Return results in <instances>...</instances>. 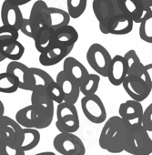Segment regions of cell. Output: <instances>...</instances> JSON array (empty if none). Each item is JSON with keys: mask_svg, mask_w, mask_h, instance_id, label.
<instances>
[{"mask_svg": "<svg viewBox=\"0 0 152 155\" xmlns=\"http://www.w3.org/2000/svg\"><path fill=\"white\" fill-rule=\"evenodd\" d=\"M99 27L100 32L105 35L111 34L122 36L127 35L133 30L134 22L121 13L111 18L99 22Z\"/></svg>", "mask_w": 152, "mask_h": 155, "instance_id": "ba28073f", "label": "cell"}, {"mask_svg": "<svg viewBox=\"0 0 152 155\" xmlns=\"http://www.w3.org/2000/svg\"><path fill=\"white\" fill-rule=\"evenodd\" d=\"M0 131H1L7 140L11 142H15L18 145L21 144L23 139V128L16 121V120L3 116L0 119Z\"/></svg>", "mask_w": 152, "mask_h": 155, "instance_id": "e0dca14e", "label": "cell"}, {"mask_svg": "<svg viewBox=\"0 0 152 155\" xmlns=\"http://www.w3.org/2000/svg\"><path fill=\"white\" fill-rule=\"evenodd\" d=\"M31 92V105L35 107L37 112L43 111L51 107H54V102L48 96L46 88L37 86Z\"/></svg>", "mask_w": 152, "mask_h": 155, "instance_id": "7402d4cb", "label": "cell"}, {"mask_svg": "<svg viewBox=\"0 0 152 155\" xmlns=\"http://www.w3.org/2000/svg\"><path fill=\"white\" fill-rule=\"evenodd\" d=\"M55 150L61 155H85L86 147L75 133H58L53 140Z\"/></svg>", "mask_w": 152, "mask_h": 155, "instance_id": "5b68a950", "label": "cell"}, {"mask_svg": "<svg viewBox=\"0 0 152 155\" xmlns=\"http://www.w3.org/2000/svg\"><path fill=\"white\" fill-rule=\"evenodd\" d=\"M40 132L37 129H24L23 128V139L20 144L22 150L26 152L35 149L40 142Z\"/></svg>", "mask_w": 152, "mask_h": 155, "instance_id": "484cf974", "label": "cell"}, {"mask_svg": "<svg viewBox=\"0 0 152 155\" xmlns=\"http://www.w3.org/2000/svg\"><path fill=\"white\" fill-rule=\"evenodd\" d=\"M80 102L82 111L90 122L101 124L107 120V110L99 96L97 94L84 96Z\"/></svg>", "mask_w": 152, "mask_h": 155, "instance_id": "8992f818", "label": "cell"}, {"mask_svg": "<svg viewBox=\"0 0 152 155\" xmlns=\"http://www.w3.org/2000/svg\"><path fill=\"white\" fill-rule=\"evenodd\" d=\"M0 18L4 27L19 32L24 18L18 7L11 5L8 0H6L0 9Z\"/></svg>", "mask_w": 152, "mask_h": 155, "instance_id": "4fadbf2b", "label": "cell"}, {"mask_svg": "<svg viewBox=\"0 0 152 155\" xmlns=\"http://www.w3.org/2000/svg\"><path fill=\"white\" fill-rule=\"evenodd\" d=\"M63 71L80 87L89 75L87 68L77 58L67 57L63 62Z\"/></svg>", "mask_w": 152, "mask_h": 155, "instance_id": "5bb4252c", "label": "cell"}, {"mask_svg": "<svg viewBox=\"0 0 152 155\" xmlns=\"http://www.w3.org/2000/svg\"><path fill=\"white\" fill-rule=\"evenodd\" d=\"M47 16H48L47 26L54 31H57V29L69 25L70 17L67 11H65L61 8H48Z\"/></svg>", "mask_w": 152, "mask_h": 155, "instance_id": "cb8c5ba5", "label": "cell"}, {"mask_svg": "<svg viewBox=\"0 0 152 155\" xmlns=\"http://www.w3.org/2000/svg\"><path fill=\"white\" fill-rule=\"evenodd\" d=\"M0 50L6 59L8 58L11 61H19L25 53V47L18 40L10 45L0 48Z\"/></svg>", "mask_w": 152, "mask_h": 155, "instance_id": "4316f807", "label": "cell"}, {"mask_svg": "<svg viewBox=\"0 0 152 155\" xmlns=\"http://www.w3.org/2000/svg\"><path fill=\"white\" fill-rule=\"evenodd\" d=\"M15 120L24 129H36L37 120V110L31 104L24 107L16 113Z\"/></svg>", "mask_w": 152, "mask_h": 155, "instance_id": "603a6c76", "label": "cell"}, {"mask_svg": "<svg viewBox=\"0 0 152 155\" xmlns=\"http://www.w3.org/2000/svg\"><path fill=\"white\" fill-rule=\"evenodd\" d=\"M127 76L128 68L123 56L116 55L112 58L108 71V79L109 82L113 86L122 85Z\"/></svg>", "mask_w": 152, "mask_h": 155, "instance_id": "2e32d148", "label": "cell"}, {"mask_svg": "<svg viewBox=\"0 0 152 155\" xmlns=\"http://www.w3.org/2000/svg\"><path fill=\"white\" fill-rule=\"evenodd\" d=\"M6 59V58L3 56V54H2V52H1V50H0V62H3L4 60Z\"/></svg>", "mask_w": 152, "mask_h": 155, "instance_id": "ee69618b", "label": "cell"}, {"mask_svg": "<svg viewBox=\"0 0 152 155\" xmlns=\"http://www.w3.org/2000/svg\"><path fill=\"white\" fill-rule=\"evenodd\" d=\"M35 155H56L53 151H43V152H38Z\"/></svg>", "mask_w": 152, "mask_h": 155, "instance_id": "b9f144b4", "label": "cell"}, {"mask_svg": "<svg viewBox=\"0 0 152 155\" xmlns=\"http://www.w3.org/2000/svg\"><path fill=\"white\" fill-rule=\"evenodd\" d=\"M47 11H48V7L45 1L37 0V1H36L33 4L28 19L34 26L37 32L40 28L48 25Z\"/></svg>", "mask_w": 152, "mask_h": 155, "instance_id": "ffe728a7", "label": "cell"}, {"mask_svg": "<svg viewBox=\"0 0 152 155\" xmlns=\"http://www.w3.org/2000/svg\"><path fill=\"white\" fill-rule=\"evenodd\" d=\"M122 14L134 23L140 24L144 17L151 10L152 0H118Z\"/></svg>", "mask_w": 152, "mask_h": 155, "instance_id": "52a82bcc", "label": "cell"}, {"mask_svg": "<svg viewBox=\"0 0 152 155\" xmlns=\"http://www.w3.org/2000/svg\"><path fill=\"white\" fill-rule=\"evenodd\" d=\"M46 90H47L48 96L50 97V99L52 100V101L54 103H57V105H58V104L64 102L63 93L61 91L60 87L56 82V81H54L52 83H50Z\"/></svg>", "mask_w": 152, "mask_h": 155, "instance_id": "d590c367", "label": "cell"}, {"mask_svg": "<svg viewBox=\"0 0 152 155\" xmlns=\"http://www.w3.org/2000/svg\"><path fill=\"white\" fill-rule=\"evenodd\" d=\"M123 58L127 65L128 75L142 78L145 65H143V63L141 62L137 52L134 49H130L126 52Z\"/></svg>", "mask_w": 152, "mask_h": 155, "instance_id": "d4e9b609", "label": "cell"}, {"mask_svg": "<svg viewBox=\"0 0 152 155\" xmlns=\"http://www.w3.org/2000/svg\"><path fill=\"white\" fill-rule=\"evenodd\" d=\"M0 155H26V152L20 145L15 142L6 141L0 143Z\"/></svg>", "mask_w": 152, "mask_h": 155, "instance_id": "e575fe53", "label": "cell"}, {"mask_svg": "<svg viewBox=\"0 0 152 155\" xmlns=\"http://www.w3.org/2000/svg\"><path fill=\"white\" fill-rule=\"evenodd\" d=\"M3 116H5V106H4V103L2 102V101L0 100V119H1Z\"/></svg>", "mask_w": 152, "mask_h": 155, "instance_id": "60d3db41", "label": "cell"}, {"mask_svg": "<svg viewBox=\"0 0 152 155\" xmlns=\"http://www.w3.org/2000/svg\"><path fill=\"white\" fill-rule=\"evenodd\" d=\"M142 78L146 81V83L148 85V87L152 90V63L147 64L144 67V72Z\"/></svg>", "mask_w": 152, "mask_h": 155, "instance_id": "f35d334b", "label": "cell"}, {"mask_svg": "<svg viewBox=\"0 0 152 155\" xmlns=\"http://www.w3.org/2000/svg\"><path fill=\"white\" fill-rule=\"evenodd\" d=\"M9 3L13 6H16V7H18L19 6H23L25 4H27L30 2V0H8Z\"/></svg>", "mask_w": 152, "mask_h": 155, "instance_id": "ab89813d", "label": "cell"}, {"mask_svg": "<svg viewBox=\"0 0 152 155\" xmlns=\"http://www.w3.org/2000/svg\"><path fill=\"white\" fill-rule=\"evenodd\" d=\"M128 127L119 116H112L106 120L99 139V147L110 153L125 150Z\"/></svg>", "mask_w": 152, "mask_h": 155, "instance_id": "6da1fadb", "label": "cell"}, {"mask_svg": "<svg viewBox=\"0 0 152 155\" xmlns=\"http://www.w3.org/2000/svg\"><path fill=\"white\" fill-rule=\"evenodd\" d=\"M142 126L146 130H152V102L144 110Z\"/></svg>", "mask_w": 152, "mask_h": 155, "instance_id": "74e56055", "label": "cell"}, {"mask_svg": "<svg viewBox=\"0 0 152 155\" xmlns=\"http://www.w3.org/2000/svg\"><path fill=\"white\" fill-rule=\"evenodd\" d=\"M55 81L61 89L64 102L75 105L76 102L79 101L80 95V87L78 83L70 79L63 70L58 72Z\"/></svg>", "mask_w": 152, "mask_h": 155, "instance_id": "7c38bea8", "label": "cell"}, {"mask_svg": "<svg viewBox=\"0 0 152 155\" xmlns=\"http://www.w3.org/2000/svg\"><path fill=\"white\" fill-rule=\"evenodd\" d=\"M100 82V76L98 74H90L87 78L84 83L80 86V93L84 96H89L96 94L99 90Z\"/></svg>", "mask_w": 152, "mask_h": 155, "instance_id": "f546056e", "label": "cell"}, {"mask_svg": "<svg viewBox=\"0 0 152 155\" xmlns=\"http://www.w3.org/2000/svg\"><path fill=\"white\" fill-rule=\"evenodd\" d=\"M54 114H55V107H51L46 110L37 112V120L36 129L41 130L49 127L54 119Z\"/></svg>", "mask_w": 152, "mask_h": 155, "instance_id": "836d02e7", "label": "cell"}, {"mask_svg": "<svg viewBox=\"0 0 152 155\" xmlns=\"http://www.w3.org/2000/svg\"><path fill=\"white\" fill-rule=\"evenodd\" d=\"M6 72L9 73L16 80L18 89L32 91L35 89L30 68L19 61H11L7 67Z\"/></svg>", "mask_w": 152, "mask_h": 155, "instance_id": "30bf717a", "label": "cell"}, {"mask_svg": "<svg viewBox=\"0 0 152 155\" xmlns=\"http://www.w3.org/2000/svg\"><path fill=\"white\" fill-rule=\"evenodd\" d=\"M144 110L141 102L132 100L122 102L118 109V116L125 121L128 128L142 126Z\"/></svg>", "mask_w": 152, "mask_h": 155, "instance_id": "9c48e42d", "label": "cell"}, {"mask_svg": "<svg viewBox=\"0 0 152 155\" xmlns=\"http://www.w3.org/2000/svg\"><path fill=\"white\" fill-rule=\"evenodd\" d=\"M138 34L144 42L152 44V9L147 13L140 22Z\"/></svg>", "mask_w": 152, "mask_h": 155, "instance_id": "83f0119b", "label": "cell"}, {"mask_svg": "<svg viewBox=\"0 0 152 155\" xmlns=\"http://www.w3.org/2000/svg\"><path fill=\"white\" fill-rule=\"evenodd\" d=\"M86 58L89 65L99 76L108 78V71L112 58L104 46L99 43L92 44L88 49Z\"/></svg>", "mask_w": 152, "mask_h": 155, "instance_id": "277c9868", "label": "cell"}, {"mask_svg": "<svg viewBox=\"0 0 152 155\" xmlns=\"http://www.w3.org/2000/svg\"><path fill=\"white\" fill-rule=\"evenodd\" d=\"M74 47L70 48H62V47H53L50 49L47 50L44 53L39 55V63L44 67H50L58 64L64 60L71 53Z\"/></svg>", "mask_w": 152, "mask_h": 155, "instance_id": "ac0fdd59", "label": "cell"}, {"mask_svg": "<svg viewBox=\"0 0 152 155\" xmlns=\"http://www.w3.org/2000/svg\"><path fill=\"white\" fill-rule=\"evenodd\" d=\"M146 132H147V135L148 139L150 140V141L152 143V130H146Z\"/></svg>", "mask_w": 152, "mask_h": 155, "instance_id": "7bdbcfd3", "label": "cell"}, {"mask_svg": "<svg viewBox=\"0 0 152 155\" xmlns=\"http://www.w3.org/2000/svg\"><path fill=\"white\" fill-rule=\"evenodd\" d=\"M19 31H21L25 36L31 38H34L35 35L37 34V30L35 29L34 26L32 25V23L30 22V20L28 18L23 19V22H22Z\"/></svg>", "mask_w": 152, "mask_h": 155, "instance_id": "8d00e7d4", "label": "cell"}, {"mask_svg": "<svg viewBox=\"0 0 152 155\" xmlns=\"http://www.w3.org/2000/svg\"><path fill=\"white\" fill-rule=\"evenodd\" d=\"M79 40V33L73 26H66L55 31L54 33V47L70 48L74 47Z\"/></svg>", "mask_w": 152, "mask_h": 155, "instance_id": "d6986e66", "label": "cell"}, {"mask_svg": "<svg viewBox=\"0 0 152 155\" xmlns=\"http://www.w3.org/2000/svg\"><path fill=\"white\" fill-rule=\"evenodd\" d=\"M79 126V116L75 105L66 102L57 105L56 127L59 133H75Z\"/></svg>", "mask_w": 152, "mask_h": 155, "instance_id": "7a4b0ae2", "label": "cell"}, {"mask_svg": "<svg viewBox=\"0 0 152 155\" xmlns=\"http://www.w3.org/2000/svg\"><path fill=\"white\" fill-rule=\"evenodd\" d=\"M19 37L18 31L8 28L7 27H0V48L10 45L18 41Z\"/></svg>", "mask_w": 152, "mask_h": 155, "instance_id": "d6a6232c", "label": "cell"}, {"mask_svg": "<svg viewBox=\"0 0 152 155\" xmlns=\"http://www.w3.org/2000/svg\"><path fill=\"white\" fill-rule=\"evenodd\" d=\"M87 5V0H67V13L70 18L77 19L80 18L86 11Z\"/></svg>", "mask_w": 152, "mask_h": 155, "instance_id": "4dcf8cb0", "label": "cell"}, {"mask_svg": "<svg viewBox=\"0 0 152 155\" xmlns=\"http://www.w3.org/2000/svg\"><path fill=\"white\" fill-rule=\"evenodd\" d=\"M54 33L49 27L45 26L40 28L34 37L36 49L41 54L54 47Z\"/></svg>", "mask_w": 152, "mask_h": 155, "instance_id": "44dd1931", "label": "cell"}, {"mask_svg": "<svg viewBox=\"0 0 152 155\" xmlns=\"http://www.w3.org/2000/svg\"><path fill=\"white\" fill-rule=\"evenodd\" d=\"M92 8L99 22L121 14L118 0H94Z\"/></svg>", "mask_w": 152, "mask_h": 155, "instance_id": "9a60e30c", "label": "cell"}, {"mask_svg": "<svg viewBox=\"0 0 152 155\" xmlns=\"http://www.w3.org/2000/svg\"><path fill=\"white\" fill-rule=\"evenodd\" d=\"M131 155H150L152 143L143 126L128 128L125 150Z\"/></svg>", "mask_w": 152, "mask_h": 155, "instance_id": "3957f363", "label": "cell"}, {"mask_svg": "<svg viewBox=\"0 0 152 155\" xmlns=\"http://www.w3.org/2000/svg\"><path fill=\"white\" fill-rule=\"evenodd\" d=\"M122 86L130 100L137 102L145 101L151 92V89L146 83L143 78L140 77L128 75L122 83Z\"/></svg>", "mask_w": 152, "mask_h": 155, "instance_id": "8fae6325", "label": "cell"}, {"mask_svg": "<svg viewBox=\"0 0 152 155\" xmlns=\"http://www.w3.org/2000/svg\"><path fill=\"white\" fill-rule=\"evenodd\" d=\"M18 90V85L14 78L8 72L0 73V92L15 93Z\"/></svg>", "mask_w": 152, "mask_h": 155, "instance_id": "1f68e13d", "label": "cell"}, {"mask_svg": "<svg viewBox=\"0 0 152 155\" xmlns=\"http://www.w3.org/2000/svg\"><path fill=\"white\" fill-rule=\"evenodd\" d=\"M29 68L33 77L35 88L37 86H42L47 89V86L55 81L51 77V75L48 74L44 69H41L38 68Z\"/></svg>", "mask_w": 152, "mask_h": 155, "instance_id": "f1b7e54d", "label": "cell"}]
</instances>
